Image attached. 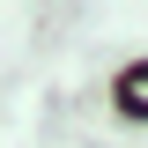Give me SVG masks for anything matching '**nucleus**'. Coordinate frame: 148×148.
<instances>
[{
    "label": "nucleus",
    "mask_w": 148,
    "mask_h": 148,
    "mask_svg": "<svg viewBox=\"0 0 148 148\" xmlns=\"http://www.w3.org/2000/svg\"><path fill=\"white\" fill-rule=\"evenodd\" d=\"M119 104H126V111H148V67H133L126 82H119Z\"/></svg>",
    "instance_id": "f257e3e1"
}]
</instances>
